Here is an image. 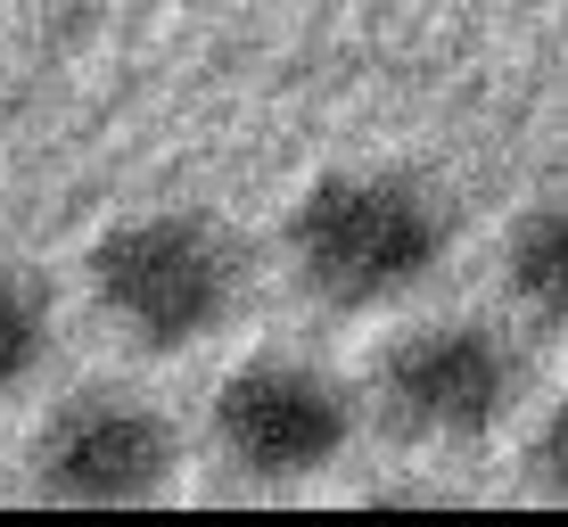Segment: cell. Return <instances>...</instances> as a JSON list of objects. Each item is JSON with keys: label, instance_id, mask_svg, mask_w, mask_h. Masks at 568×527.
Returning <instances> with one entry per match:
<instances>
[{"label": "cell", "instance_id": "3957f363", "mask_svg": "<svg viewBox=\"0 0 568 527\" xmlns=\"http://www.w3.org/2000/svg\"><path fill=\"white\" fill-rule=\"evenodd\" d=\"M355 437V396L322 363L256 355L214 387V454L256 486L322 478Z\"/></svg>", "mask_w": 568, "mask_h": 527}, {"label": "cell", "instance_id": "6da1fadb", "mask_svg": "<svg viewBox=\"0 0 568 527\" xmlns=\"http://www.w3.org/2000/svg\"><path fill=\"white\" fill-rule=\"evenodd\" d=\"M445 240H454L445 199L396 165L322 173L288 206V231H281L297 288L313 305H338V314H379V305L413 297L420 281H437Z\"/></svg>", "mask_w": 568, "mask_h": 527}, {"label": "cell", "instance_id": "277c9868", "mask_svg": "<svg viewBox=\"0 0 568 527\" xmlns=\"http://www.w3.org/2000/svg\"><path fill=\"white\" fill-rule=\"evenodd\" d=\"M379 404L420 445H478L519 404V346L495 322H428L387 346Z\"/></svg>", "mask_w": 568, "mask_h": 527}, {"label": "cell", "instance_id": "52a82bcc", "mask_svg": "<svg viewBox=\"0 0 568 527\" xmlns=\"http://www.w3.org/2000/svg\"><path fill=\"white\" fill-rule=\"evenodd\" d=\"M42 355H50V297L33 272L0 264V396H17L42 371Z\"/></svg>", "mask_w": 568, "mask_h": 527}, {"label": "cell", "instance_id": "8992f818", "mask_svg": "<svg viewBox=\"0 0 568 527\" xmlns=\"http://www.w3.org/2000/svg\"><path fill=\"white\" fill-rule=\"evenodd\" d=\"M503 281H511L519 314L536 322V330H560V322H568V214H560V199H536V206L511 223Z\"/></svg>", "mask_w": 568, "mask_h": 527}, {"label": "cell", "instance_id": "5b68a950", "mask_svg": "<svg viewBox=\"0 0 568 527\" xmlns=\"http://www.w3.org/2000/svg\"><path fill=\"white\" fill-rule=\"evenodd\" d=\"M173 462H182V437L149 396L83 387L42 420L33 486L50 503H74V511H124V503H149L173 478Z\"/></svg>", "mask_w": 568, "mask_h": 527}, {"label": "cell", "instance_id": "7a4b0ae2", "mask_svg": "<svg viewBox=\"0 0 568 527\" xmlns=\"http://www.w3.org/2000/svg\"><path fill=\"white\" fill-rule=\"evenodd\" d=\"M83 281L115 338L182 355L240 314V240L199 206H149L91 240Z\"/></svg>", "mask_w": 568, "mask_h": 527}]
</instances>
